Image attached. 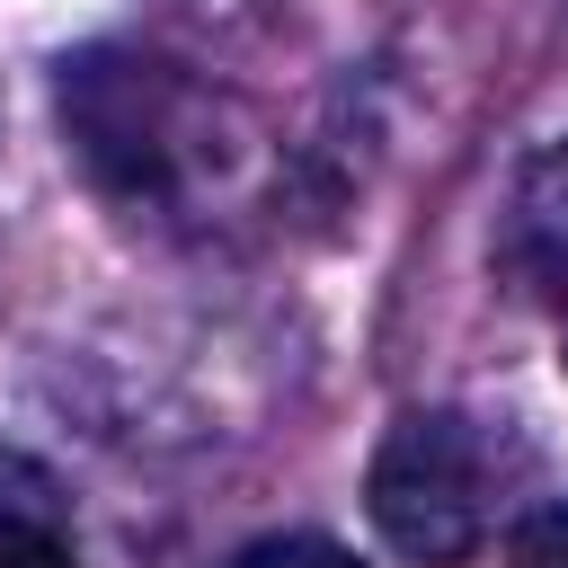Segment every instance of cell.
Instances as JSON below:
<instances>
[{"label":"cell","instance_id":"obj_6","mask_svg":"<svg viewBox=\"0 0 568 568\" xmlns=\"http://www.w3.org/2000/svg\"><path fill=\"white\" fill-rule=\"evenodd\" d=\"M506 568H568V506H532L506 532Z\"/></svg>","mask_w":568,"mask_h":568},{"label":"cell","instance_id":"obj_3","mask_svg":"<svg viewBox=\"0 0 568 568\" xmlns=\"http://www.w3.org/2000/svg\"><path fill=\"white\" fill-rule=\"evenodd\" d=\"M497 266L559 320L568 311V142L524 160L506 213H497Z\"/></svg>","mask_w":568,"mask_h":568},{"label":"cell","instance_id":"obj_2","mask_svg":"<svg viewBox=\"0 0 568 568\" xmlns=\"http://www.w3.org/2000/svg\"><path fill=\"white\" fill-rule=\"evenodd\" d=\"M364 515L408 568H470L506 515V444L462 408H408L364 470Z\"/></svg>","mask_w":568,"mask_h":568},{"label":"cell","instance_id":"obj_5","mask_svg":"<svg viewBox=\"0 0 568 568\" xmlns=\"http://www.w3.org/2000/svg\"><path fill=\"white\" fill-rule=\"evenodd\" d=\"M222 568H364V559L346 541H328V532H266V541L231 550Z\"/></svg>","mask_w":568,"mask_h":568},{"label":"cell","instance_id":"obj_7","mask_svg":"<svg viewBox=\"0 0 568 568\" xmlns=\"http://www.w3.org/2000/svg\"><path fill=\"white\" fill-rule=\"evenodd\" d=\"M559 364H568V311H559Z\"/></svg>","mask_w":568,"mask_h":568},{"label":"cell","instance_id":"obj_1","mask_svg":"<svg viewBox=\"0 0 568 568\" xmlns=\"http://www.w3.org/2000/svg\"><path fill=\"white\" fill-rule=\"evenodd\" d=\"M53 115L80 178L124 222H151V231H204L213 213L240 204L248 160H257L248 115L213 80L142 44L71 53L53 71Z\"/></svg>","mask_w":568,"mask_h":568},{"label":"cell","instance_id":"obj_4","mask_svg":"<svg viewBox=\"0 0 568 568\" xmlns=\"http://www.w3.org/2000/svg\"><path fill=\"white\" fill-rule=\"evenodd\" d=\"M0 568H80V550H71V532L44 506L0 497Z\"/></svg>","mask_w":568,"mask_h":568}]
</instances>
